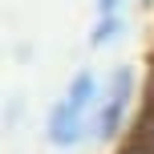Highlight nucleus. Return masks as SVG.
I'll return each instance as SVG.
<instances>
[{
	"label": "nucleus",
	"instance_id": "obj_1",
	"mask_svg": "<svg viewBox=\"0 0 154 154\" xmlns=\"http://www.w3.org/2000/svg\"><path fill=\"white\" fill-rule=\"evenodd\" d=\"M97 97H101V77L93 69H77L65 85V93L53 101L45 118V138L53 142L57 150H73L89 138L93 130V109H97Z\"/></svg>",
	"mask_w": 154,
	"mask_h": 154
},
{
	"label": "nucleus",
	"instance_id": "obj_2",
	"mask_svg": "<svg viewBox=\"0 0 154 154\" xmlns=\"http://www.w3.org/2000/svg\"><path fill=\"white\" fill-rule=\"evenodd\" d=\"M130 101H134V69H130V65H118V69H109V81L101 85L89 138H93V142H114L118 134L126 130Z\"/></svg>",
	"mask_w": 154,
	"mask_h": 154
},
{
	"label": "nucleus",
	"instance_id": "obj_3",
	"mask_svg": "<svg viewBox=\"0 0 154 154\" xmlns=\"http://www.w3.org/2000/svg\"><path fill=\"white\" fill-rule=\"evenodd\" d=\"M122 32H126V16H122V12L97 16V24L89 29V45H93V49H106V45H114Z\"/></svg>",
	"mask_w": 154,
	"mask_h": 154
},
{
	"label": "nucleus",
	"instance_id": "obj_4",
	"mask_svg": "<svg viewBox=\"0 0 154 154\" xmlns=\"http://www.w3.org/2000/svg\"><path fill=\"white\" fill-rule=\"evenodd\" d=\"M97 16H109V12H122V0H97Z\"/></svg>",
	"mask_w": 154,
	"mask_h": 154
},
{
	"label": "nucleus",
	"instance_id": "obj_5",
	"mask_svg": "<svg viewBox=\"0 0 154 154\" xmlns=\"http://www.w3.org/2000/svg\"><path fill=\"white\" fill-rule=\"evenodd\" d=\"M150 118H154V53H150Z\"/></svg>",
	"mask_w": 154,
	"mask_h": 154
},
{
	"label": "nucleus",
	"instance_id": "obj_6",
	"mask_svg": "<svg viewBox=\"0 0 154 154\" xmlns=\"http://www.w3.org/2000/svg\"><path fill=\"white\" fill-rule=\"evenodd\" d=\"M122 154H154V150H142V146H130V150H122Z\"/></svg>",
	"mask_w": 154,
	"mask_h": 154
},
{
	"label": "nucleus",
	"instance_id": "obj_7",
	"mask_svg": "<svg viewBox=\"0 0 154 154\" xmlns=\"http://www.w3.org/2000/svg\"><path fill=\"white\" fill-rule=\"evenodd\" d=\"M142 4H154V0H142Z\"/></svg>",
	"mask_w": 154,
	"mask_h": 154
}]
</instances>
